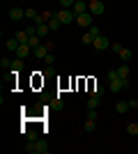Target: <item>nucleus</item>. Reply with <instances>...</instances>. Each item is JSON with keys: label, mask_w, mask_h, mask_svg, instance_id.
Instances as JSON below:
<instances>
[{"label": "nucleus", "mask_w": 138, "mask_h": 154, "mask_svg": "<svg viewBox=\"0 0 138 154\" xmlns=\"http://www.w3.org/2000/svg\"><path fill=\"white\" fill-rule=\"evenodd\" d=\"M108 90L111 92H122V90H129V78H113L108 81Z\"/></svg>", "instance_id": "obj_1"}, {"label": "nucleus", "mask_w": 138, "mask_h": 154, "mask_svg": "<svg viewBox=\"0 0 138 154\" xmlns=\"http://www.w3.org/2000/svg\"><path fill=\"white\" fill-rule=\"evenodd\" d=\"M28 152H37V154H46L48 152V147H46V143H35V145H30V147H26Z\"/></svg>", "instance_id": "obj_10"}, {"label": "nucleus", "mask_w": 138, "mask_h": 154, "mask_svg": "<svg viewBox=\"0 0 138 154\" xmlns=\"http://www.w3.org/2000/svg\"><path fill=\"white\" fill-rule=\"evenodd\" d=\"M111 48H113V53H120V51H122V48H124V46H122V44H118V42H115V44H111Z\"/></svg>", "instance_id": "obj_28"}, {"label": "nucleus", "mask_w": 138, "mask_h": 154, "mask_svg": "<svg viewBox=\"0 0 138 154\" xmlns=\"http://www.w3.org/2000/svg\"><path fill=\"white\" fill-rule=\"evenodd\" d=\"M87 32H90L92 37H99V35H101V30H99V26H94V23H92V26L87 28Z\"/></svg>", "instance_id": "obj_24"}, {"label": "nucleus", "mask_w": 138, "mask_h": 154, "mask_svg": "<svg viewBox=\"0 0 138 154\" xmlns=\"http://www.w3.org/2000/svg\"><path fill=\"white\" fill-rule=\"evenodd\" d=\"M72 9H74V14H76V16H78V14H83V12H87V0H76Z\"/></svg>", "instance_id": "obj_9"}, {"label": "nucleus", "mask_w": 138, "mask_h": 154, "mask_svg": "<svg viewBox=\"0 0 138 154\" xmlns=\"http://www.w3.org/2000/svg\"><path fill=\"white\" fill-rule=\"evenodd\" d=\"M55 16L60 19V23H62V26H69V23H74V21H76V14H74V9H60Z\"/></svg>", "instance_id": "obj_3"}, {"label": "nucleus", "mask_w": 138, "mask_h": 154, "mask_svg": "<svg viewBox=\"0 0 138 154\" xmlns=\"http://www.w3.org/2000/svg\"><path fill=\"white\" fill-rule=\"evenodd\" d=\"M94 127H97V120H90V117H87L85 124H83V131H87V134H90V131H94Z\"/></svg>", "instance_id": "obj_16"}, {"label": "nucleus", "mask_w": 138, "mask_h": 154, "mask_svg": "<svg viewBox=\"0 0 138 154\" xmlns=\"http://www.w3.org/2000/svg\"><path fill=\"white\" fill-rule=\"evenodd\" d=\"M81 42H83V44H87V46H92V42H94V37H92V35H90V32H83V37H81Z\"/></svg>", "instance_id": "obj_22"}, {"label": "nucleus", "mask_w": 138, "mask_h": 154, "mask_svg": "<svg viewBox=\"0 0 138 154\" xmlns=\"http://www.w3.org/2000/svg\"><path fill=\"white\" fill-rule=\"evenodd\" d=\"M87 12H92L94 16H101L106 12V5L101 0H92V2H87Z\"/></svg>", "instance_id": "obj_5"}, {"label": "nucleus", "mask_w": 138, "mask_h": 154, "mask_svg": "<svg viewBox=\"0 0 138 154\" xmlns=\"http://www.w3.org/2000/svg\"><path fill=\"white\" fill-rule=\"evenodd\" d=\"M48 32H51V28H48V23H39V26H37V35H39V37H46Z\"/></svg>", "instance_id": "obj_13"}, {"label": "nucleus", "mask_w": 138, "mask_h": 154, "mask_svg": "<svg viewBox=\"0 0 138 154\" xmlns=\"http://www.w3.org/2000/svg\"><path fill=\"white\" fill-rule=\"evenodd\" d=\"M136 152H138V145H136Z\"/></svg>", "instance_id": "obj_33"}, {"label": "nucleus", "mask_w": 138, "mask_h": 154, "mask_svg": "<svg viewBox=\"0 0 138 154\" xmlns=\"http://www.w3.org/2000/svg\"><path fill=\"white\" fill-rule=\"evenodd\" d=\"M87 117H90V120H97V108H87Z\"/></svg>", "instance_id": "obj_27"}, {"label": "nucleus", "mask_w": 138, "mask_h": 154, "mask_svg": "<svg viewBox=\"0 0 138 154\" xmlns=\"http://www.w3.org/2000/svg\"><path fill=\"white\" fill-rule=\"evenodd\" d=\"M60 26H62V23H60V19H58V16H53V19L48 21V28H51V32L60 30Z\"/></svg>", "instance_id": "obj_19"}, {"label": "nucleus", "mask_w": 138, "mask_h": 154, "mask_svg": "<svg viewBox=\"0 0 138 154\" xmlns=\"http://www.w3.org/2000/svg\"><path fill=\"white\" fill-rule=\"evenodd\" d=\"M44 62H46V64H53V62H55V55H53V53H48V55L44 58Z\"/></svg>", "instance_id": "obj_30"}, {"label": "nucleus", "mask_w": 138, "mask_h": 154, "mask_svg": "<svg viewBox=\"0 0 138 154\" xmlns=\"http://www.w3.org/2000/svg\"><path fill=\"white\" fill-rule=\"evenodd\" d=\"M90 94H92V97H101V94H104V88H101V85H94Z\"/></svg>", "instance_id": "obj_26"}, {"label": "nucleus", "mask_w": 138, "mask_h": 154, "mask_svg": "<svg viewBox=\"0 0 138 154\" xmlns=\"http://www.w3.org/2000/svg\"><path fill=\"white\" fill-rule=\"evenodd\" d=\"M37 16H39V12H37V9H32V7H30V9H26V19H28V21H32V23H35V21H37Z\"/></svg>", "instance_id": "obj_17"}, {"label": "nucleus", "mask_w": 138, "mask_h": 154, "mask_svg": "<svg viewBox=\"0 0 138 154\" xmlns=\"http://www.w3.org/2000/svg\"><path fill=\"white\" fill-rule=\"evenodd\" d=\"M115 110H118L120 115H124L127 110H129V101H118V106H115Z\"/></svg>", "instance_id": "obj_18"}, {"label": "nucleus", "mask_w": 138, "mask_h": 154, "mask_svg": "<svg viewBox=\"0 0 138 154\" xmlns=\"http://www.w3.org/2000/svg\"><path fill=\"white\" fill-rule=\"evenodd\" d=\"M74 2H76V0H60V7H62V9H72Z\"/></svg>", "instance_id": "obj_25"}, {"label": "nucleus", "mask_w": 138, "mask_h": 154, "mask_svg": "<svg viewBox=\"0 0 138 154\" xmlns=\"http://www.w3.org/2000/svg\"><path fill=\"white\" fill-rule=\"evenodd\" d=\"M44 74H48V76H53V74H55V67H53V64H48V67H46V71Z\"/></svg>", "instance_id": "obj_31"}, {"label": "nucleus", "mask_w": 138, "mask_h": 154, "mask_svg": "<svg viewBox=\"0 0 138 154\" xmlns=\"http://www.w3.org/2000/svg\"><path fill=\"white\" fill-rule=\"evenodd\" d=\"M87 2H92V0H87Z\"/></svg>", "instance_id": "obj_34"}, {"label": "nucleus", "mask_w": 138, "mask_h": 154, "mask_svg": "<svg viewBox=\"0 0 138 154\" xmlns=\"http://www.w3.org/2000/svg\"><path fill=\"white\" fill-rule=\"evenodd\" d=\"M21 19H26V9L23 7H12L9 9V21H21Z\"/></svg>", "instance_id": "obj_7"}, {"label": "nucleus", "mask_w": 138, "mask_h": 154, "mask_svg": "<svg viewBox=\"0 0 138 154\" xmlns=\"http://www.w3.org/2000/svg\"><path fill=\"white\" fill-rule=\"evenodd\" d=\"M94 19H97V16H94V14L92 12H83V14H78V16H76V23H78L81 28H90L92 23H94Z\"/></svg>", "instance_id": "obj_2"}, {"label": "nucleus", "mask_w": 138, "mask_h": 154, "mask_svg": "<svg viewBox=\"0 0 138 154\" xmlns=\"http://www.w3.org/2000/svg\"><path fill=\"white\" fill-rule=\"evenodd\" d=\"M115 71H118V76L120 78H129V74H131V69H129V64H122V67H118V69H115Z\"/></svg>", "instance_id": "obj_12"}, {"label": "nucleus", "mask_w": 138, "mask_h": 154, "mask_svg": "<svg viewBox=\"0 0 138 154\" xmlns=\"http://www.w3.org/2000/svg\"><path fill=\"white\" fill-rule=\"evenodd\" d=\"M92 48H94V51H106V48H111V39L104 37V35H99V37H94V42H92Z\"/></svg>", "instance_id": "obj_4"}, {"label": "nucleus", "mask_w": 138, "mask_h": 154, "mask_svg": "<svg viewBox=\"0 0 138 154\" xmlns=\"http://www.w3.org/2000/svg\"><path fill=\"white\" fill-rule=\"evenodd\" d=\"M12 2H14V0H12Z\"/></svg>", "instance_id": "obj_35"}, {"label": "nucleus", "mask_w": 138, "mask_h": 154, "mask_svg": "<svg viewBox=\"0 0 138 154\" xmlns=\"http://www.w3.org/2000/svg\"><path fill=\"white\" fill-rule=\"evenodd\" d=\"M127 134H129V136H138V122L136 124H129V127H127Z\"/></svg>", "instance_id": "obj_23"}, {"label": "nucleus", "mask_w": 138, "mask_h": 154, "mask_svg": "<svg viewBox=\"0 0 138 154\" xmlns=\"http://www.w3.org/2000/svg\"><path fill=\"white\" fill-rule=\"evenodd\" d=\"M26 32L30 35V37H32V35H37V26H28V28H26Z\"/></svg>", "instance_id": "obj_29"}, {"label": "nucleus", "mask_w": 138, "mask_h": 154, "mask_svg": "<svg viewBox=\"0 0 138 154\" xmlns=\"http://www.w3.org/2000/svg\"><path fill=\"white\" fill-rule=\"evenodd\" d=\"M48 53H51V51H48V46H46V44H39L37 48H32V55H35V58H39V60H44Z\"/></svg>", "instance_id": "obj_8"}, {"label": "nucleus", "mask_w": 138, "mask_h": 154, "mask_svg": "<svg viewBox=\"0 0 138 154\" xmlns=\"http://www.w3.org/2000/svg\"><path fill=\"white\" fill-rule=\"evenodd\" d=\"M129 108H131V110L138 108V99H129Z\"/></svg>", "instance_id": "obj_32"}, {"label": "nucleus", "mask_w": 138, "mask_h": 154, "mask_svg": "<svg viewBox=\"0 0 138 154\" xmlns=\"http://www.w3.org/2000/svg\"><path fill=\"white\" fill-rule=\"evenodd\" d=\"M118 55H120V58H122V62H129V60L133 58V53L129 51V48H122V51H120Z\"/></svg>", "instance_id": "obj_14"}, {"label": "nucleus", "mask_w": 138, "mask_h": 154, "mask_svg": "<svg viewBox=\"0 0 138 154\" xmlns=\"http://www.w3.org/2000/svg\"><path fill=\"white\" fill-rule=\"evenodd\" d=\"M9 69H12V71H21V69H23V60H21V58L12 60V67H9Z\"/></svg>", "instance_id": "obj_20"}, {"label": "nucleus", "mask_w": 138, "mask_h": 154, "mask_svg": "<svg viewBox=\"0 0 138 154\" xmlns=\"http://www.w3.org/2000/svg\"><path fill=\"white\" fill-rule=\"evenodd\" d=\"M14 37L19 39L21 44H28V39H30V35H28L26 30H19V32H16V35H14Z\"/></svg>", "instance_id": "obj_15"}, {"label": "nucleus", "mask_w": 138, "mask_h": 154, "mask_svg": "<svg viewBox=\"0 0 138 154\" xmlns=\"http://www.w3.org/2000/svg\"><path fill=\"white\" fill-rule=\"evenodd\" d=\"M99 99H101V97H92L90 94V99H87V108H99Z\"/></svg>", "instance_id": "obj_21"}, {"label": "nucleus", "mask_w": 138, "mask_h": 154, "mask_svg": "<svg viewBox=\"0 0 138 154\" xmlns=\"http://www.w3.org/2000/svg\"><path fill=\"white\" fill-rule=\"evenodd\" d=\"M16 58H21V60H26L28 55H32V46L30 44H19V48H16V53H14Z\"/></svg>", "instance_id": "obj_6"}, {"label": "nucleus", "mask_w": 138, "mask_h": 154, "mask_svg": "<svg viewBox=\"0 0 138 154\" xmlns=\"http://www.w3.org/2000/svg\"><path fill=\"white\" fill-rule=\"evenodd\" d=\"M19 44H21L19 39H16V37H12V39H7V42H5V48H7V51H12V53H16Z\"/></svg>", "instance_id": "obj_11"}]
</instances>
